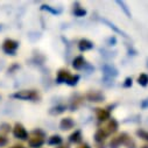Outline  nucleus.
<instances>
[{"instance_id": "obj_1", "label": "nucleus", "mask_w": 148, "mask_h": 148, "mask_svg": "<svg viewBox=\"0 0 148 148\" xmlns=\"http://www.w3.org/2000/svg\"><path fill=\"white\" fill-rule=\"evenodd\" d=\"M79 79V76L77 75H70L66 70H60L57 75V82L58 83H66L69 85H76Z\"/></svg>"}, {"instance_id": "obj_2", "label": "nucleus", "mask_w": 148, "mask_h": 148, "mask_svg": "<svg viewBox=\"0 0 148 148\" xmlns=\"http://www.w3.org/2000/svg\"><path fill=\"white\" fill-rule=\"evenodd\" d=\"M13 97L16 99H22V100H32V99H36L39 97V95L33 90H23V91H19L14 93Z\"/></svg>"}, {"instance_id": "obj_3", "label": "nucleus", "mask_w": 148, "mask_h": 148, "mask_svg": "<svg viewBox=\"0 0 148 148\" xmlns=\"http://www.w3.org/2000/svg\"><path fill=\"white\" fill-rule=\"evenodd\" d=\"M29 145L33 147V148H36V147H40L42 143H43V134L41 132H38L35 131L33 132L30 135H29Z\"/></svg>"}, {"instance_id": "obj_4", "label": "nucleus", "mask_w": 148, "mask_h": 148, "mask_svg": "<svg viewBox=\"0 0 148 148\" xmlns=\"http://www.w3.org/2000/svg\"><path fill=\"white\" fill-rule=\"evenodd\" d=\"M117 127H118V125H117V123H116L114 120H110V121L105 123V124L100 127V130H99V131H100L105 136H107L108 134L113 133V132L117 130Z\"/></svg>"}, {"instance_id": "obj_5", "label": "nucleus", "mask_w": 148, "mask_h": 148, "mask_svg": "<svg viewBox=\"0 0 148 148\" xmlns=\"http://www.w3.org/2000/svg\"><path fill=\"white\" fill-rule=\"evenodd\" d=\"M18 47H19V43L16 41H14V40H6L4 42V45H3L4 51L7 53V54H11V55H14L15 54Z\"/></svg>"}, {"instance_id": "obj_6", "label": "nucleus", "mask_w": 148, "mask_h": 148, "mask_svg": "<svg viewBox=\"0 0 148 148\" xmlns=\"http://www.w3.org/2000/svg\"><path fill=\"white\" fill-rule=\"evenodd\" d=\"M13 134H14V136L15 138H19V139H27V136H28V133H27V131L23 128V126L22 125H20V124H16L15 125V127H14V130H13Z\"/></svg>"}, {"instance_id": "obj_7", "label": "nucleus", "mask_w": 148, "mask_h": 148, "mask_svg": "<svg viewBox=\"0 0 148 148\" xmlns=\"http://www.w3.org/2000/svg\"><path fill=\"white\" fill-rule=\"evenodd\" d=\"M103 71H104V73H105V76H107V77H116L117 75H118V70L113 66V65H111V64H106V65H104L103 66Z\"/></svg>"}, {"instance_id": "obj_8", "label": "nucleus", "mask_w": 148, "mask_h": 148, "mask_svg": "<svg viewBox=\"0 0 148 148\" xmlns=\"http://www.w3.org/2000/svg\"><path fill=\"white\" fill-rule=\"evenodd\" d=\"M73 125H75V123L72 121V119H70V118H65V119H63V120L61 121V125H60V126H61L62 130L66 131V130L72 128Z\"/></svg>"}, {"instance_id": "obj_9", "label": "nucleus", "mask_w": 148, "mask_h": 148, "mask_svg": "<svg viewBox=\"0 0 148 148\" xmlns=\"http://www.w3.org/2000/svg\"><path fill=\"white\" fill-rule=\"evenodd\" d=\"M72 65H73V68H75V69L79 70V69L84 68V65H85V60H84L82 56H79V57H76L75 60H73V63H72Z\"/></svg>"}, {"instance_id": "obj_10", "label": "nucleus", "mask_w": 148, "mask_h": 148, "mask_svg": "<svg viewBox=\"0 0 148 148\" xmlns=\"http://www.w3.org/2000/svg\"><path fill=\"white\" fill-rule=\"evenodd\" d=\"M88 99L91 101H101L104 99V96L99 92H90L88 95Z\"/></svg>"}, {"instance_id": "obj_11", "label": "nucleus", "mask_w": 148, "mask_h": 148, "mask_svg": "<svg viewBox=\"0 0 148 148\" xmlns=\"http://www.w3.org/2000/svg\"><path fill=\"white\" fill-rule=\"evenodd\" d=\"M78 47H79V49H81L82 51H85V50L92 49V48H93V45H92V42H90V41H88V40H82V41L79 42Z\"/></svg>"}, {"instance_id": "obj_12", "label": "nucleus", "mask_w": 148, "mask_h": 148, "mask_svg": "<svg viewBox=\"0 0 148 148\" xmlns=\"http://www.w3.org/2000/svg\"><path fill=\"white\" fill-rule=\"evenodd\" d=\"M101 21H103V22H105V23H106V25H107V26H108L110 28H112V29H113V30H114L116 33H118V34H121L123 36H125V38H127L126 33H124V32H123L121 29H119V28H118L117 26H114V25H113L112 22H110V21H108V20H106V19H101Z\"/></svg>"}, {"instance_id": "obj_13", "label": "nucleus", "mask_w": 148, "mask_h": 148, "mask_svg": "<svg viewBox=\"0 0 148 148\" xmlns=\"http://www.w3.org/2000/svg\"><path fill=\"white\" fill-rule=\"evenodd\" d=\"M97 117H98V119H99V120H101V121H105L106 119H108V117H110V113L107 112L106 110H103V108H98V110H97Z\"/></svg>"}, {"instance_id": "obj_14", "label": "nucleus", "mask_w": 148, "mask_h": 148, "mask_svg": "<svg viewBox=\"0 0 148 148\" xmlns=\"http://www.w3.org/2000/svg\"><path fill=\"white\" fill-rule=\"evenodd\" d=\"M138 81H139V84H140V85L146 86V85L148 84V76H147V75H145V73H142V75H140V76H139Z\"/></svg>"}, {"instance_id": "obj_15", "label": "nucleus", "mask_w": 148, "mask_h": 148, "mask_svg": "<svg viewBox=\"0 0 148 148\" xmlns=\"http://www.w3.org/2000/svg\"><path fill=\"white\" fill-rule=\"evenodd\" d=\"M41 8H42V10H45V11H48V12H50V13H53V14H60V13H61V10L53 8V7L48 6V5H42V6H41Z\"/></svg>"}, {"instance_id": "obj_16", "label": "nucleus", "mask_w": 148, "mask_h": 148, "mask_svg": "<svg viewBox=\"0 0 148 148\" xmlns=\"http://www.w3.org/2000/svg\"><path fill=\"white\" fill-rule=\"evenodd\" d=\"M81 140V132L79 131H76L75 133H72L70 135V141L72 142H78Z\"/></svg>"}, {"instance_id": "obj_17", "label": "nucleus", "mask_w": 148, "mask_h": 148, "mask_svg": "<svg viewBox=\"0 0 148 148\" xmlns=\"http://www.w3.org/2000/svg\"><path fill=\"white\" fill-rule=\"evenodd\" d=\"M73 13H75L76 16H84L86 14V11L83 10V8H81V7H76L75 11H73Z\"/></svg>"}, {"instance_id": "obj_18", "label": "nucleus", "mask_w": 148, "mask_h": 148, "mask_svg": "<svg viewBox=\"0 0 148 148\" xmlns=\"http://www.w3.org/2000/svg\"><path fill=\"white\" fill-rule=\"evenodd\" d=\"M61 141H62V139H61L58 135H54V136H51V138L49 139V143H51V145L61 143Z\"/></svg>"}, {"instance_id": "obj_19", "label": "nucleus", "mask_w": 148, "mask_h": 148, "mask_svg": "<svg viewBox=\"0 0 148 148\" xmlns=\"http://www.w3.org/2000/svg\"><path fill=\"white\" fill-rule=\"evenodd\" d=\"M64 110H65L64 106H57V107H55V108H53V110L50 111V113H53V114H58V113H62Z\"/></svg>"}, {"instance_id": "obj_20", "label": "nucleus", "mask_w": 148, "mask_h": 148, "mask_svg": "<svg viewBox=\"0 0 148 148\" xmlns=\"http://www.w3.org/2000/svg\"><path fill=\"white\" fill-rule=\"evenodd\" d=\"M117 4H118V5H120V6H121V8H123V10L125 11V13L127 14V16H128V18H131V13H130V12H128V10L126 8V6H125L124 1H117Z\"/></svg>"}, {"instance_id": "obj_21", "label": "nucleus", "mask_w": 148, "mask_h": 148, "mask_svg": "<svg viewBox=\"0 0 148 148\" xmlns=\"http://www.w3.org/2000/svg\"><path fill=\"white\" fill-rule=\"evenodd\" d=\"M138 135H140L145 140H148V132L146 131H138Z\"/></svg>"}, {"instance_id": "obj_22", "label": "nucleus", "mask_w": 148, "mask_h": 148, "mask_svg": "<svg viewBox=\"0 0 148 148\" xmlns=\"http://www.w3.org/2000/svg\"><path fill=\"white\" fill-rule=\"evenodd\" d=\"M6 143H7V139L4 138V136H0V147L4 146V145H6Z\"/></svg>"}, {"instance_id": "obj_23", "label": "nucleus", "mask_w": 148, "mask_h": 148, "mask_svg": "<svg viewBox=\"0 0 148 148\" xmlns=\"http://www.w3.org/2000/svg\"><path fill=\"white\" fill-rule=\"evenodd\" d=\"M141 107H142V108H147V107H148V99H146V100H143V101L141 103Z\"/></svg>"}, {"instance_id": "obj_24", "label": "nucleus", "mask_w": 148, "mask_h": 148, "mask_svg": "<svg viewBox=\"0 0 148 148\" xmlns=\"http://www.w3.org/2000/svg\"><path fill=\"white\" fill-rule=\"evenodd\" d=\"M124 85H125V86H131V85H132V79H131V78H127V79H126V83H125Z\"/></svg>"}, {"instance_id": "obj_25", "label": "nucleus", "mask_w": 148, "mask_h": 148, "mask_svg": "<svg viewBox=\"0 0 148 148\" xmlns=\"http://www.w3.org/2000/svg\"><path fill=\"white\" fill-rule=\"evenodd\" d=\"M78 148H90V147L86 146V145H84V146H81V147H78Z\"/></svg>"}, {"instance_id": "obj_26", "label": "nucleus", "mask_w": 148, "mask_h": 148, "mask_svg": "<svg viewBox=\"0 0 148 148\" xmlns=\"http://www.w3.org/2000/svg\"><path fill=\"white\" fill-rule=\"evenodd\" d=\"M16 148H22V147H16Z\"/></svg>"}, {"instance_id": "obj_27", "label": "nucleus", "mask_w": 148, "mask_h": 148, "mask_svg": "<svg viewBox=\"0 0 148 148\" xmlns=\"http://www.w3.org/2000/svg\"><path fill=\"white\" fill-rule=\"evenodd\" d=\"M61 148H65V147H61Z\"/></svg>"}, {"instance_id": "obj_28", "label": "nucleus", "mask_w": 148, "mask_h": 148, "mask_svg": "<svg viewBox=\"0 0 148 148\" xmlns=\"http://www.w3.org/2000/svg\"><path fill=\"white\" fill-rule=\"evenodd\" d=\"M146 148H148V147H147V146H146Z\"/></svg>"}]
</instances>
